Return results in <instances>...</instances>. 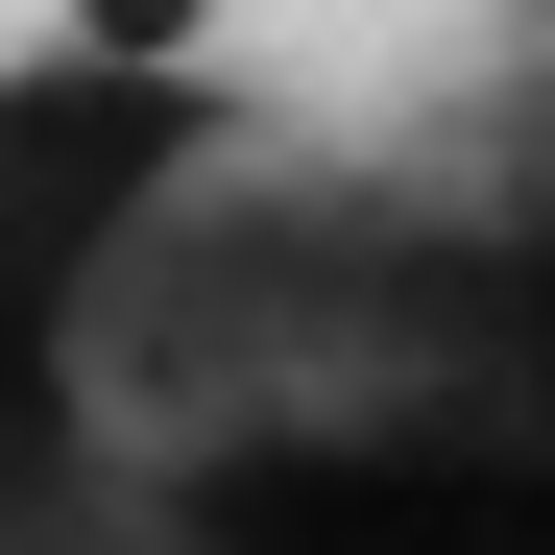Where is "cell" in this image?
<instances>
[{"label":"cell","instance_id":"obj_2","mask_svg":"<svg viewBox=\"0 0 555 555\" xmlns=\"http://www.w3.org/2000/svg\"><path fill=\"white\" fill-rule=\"evenodd\" d=\"M169 25H194V0H169Z\"/></svg>","mask_w":555,"mask_h":555},{"label":"cell","instance_id":"obj_1","mask_svg":"<svg viewBox=\"0 0 555 555\" xmlns=\"http://www.w3.org/2000/svg\"><path fill=\"white\" fill-rule=\"evenodd\" d=\"M218 49L169 0H73L49 49H0V483L73 459V387H98V314L145 291V242L218 194Z\"/></svg>","mask_w":555,"mask_h":555}]
</instances>
